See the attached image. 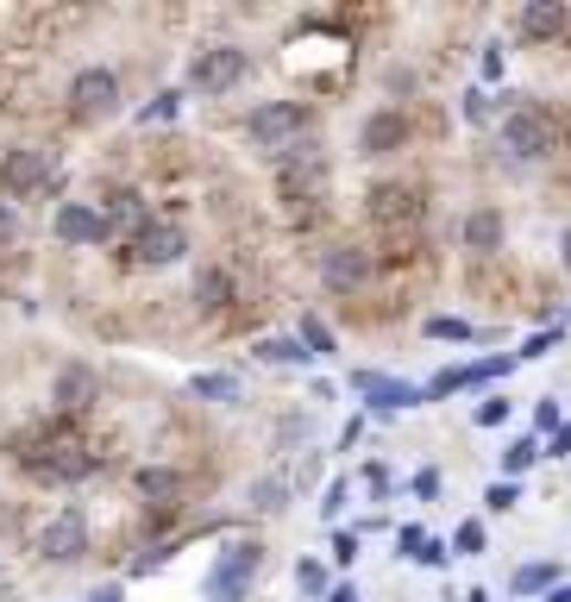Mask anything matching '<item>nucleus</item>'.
<instances>
[{
	"instance_id": "1",
	"label": "nucleus",
	"mask_w": 571,
	"mask_h": 602,
	"mask_svg": "<svg viewBox=\"0 0 571 602\" xmlns=\"http://www.w3.org/2000/svg\"><path fill=\"white\" fill-rule=\"evenodd\" d=\"M496 138H503V151H509L515 163H547V157H559V145H565V126H559L540 101H515L509 114H503V126H496Z\"/></svg>"
},
{
	"instance_id": "2",
	"label": "nucleus",
	"mask_w": 571,
	"mask_h": 602,
	"mask_svg": "<svg viewBox=\"0 0 571 602\" xmlns=\"http://www.w3.org/2000/svg\"><path fill=\"white\" fill-rule=\"evenodd\" d=\"M327 182H334V157H327V145L302 138V145H289V151H276V189L296 201V220L308 214V201L327 194Z\"/></svg>"
},
{
	"instance_id": "3",
	"label": "nucleus",
	"mask_w": 571,
	"mask_h": 602,
	"mask_svg": "<svg viewBox=\"0 0 571 602\" xmlns=\"http://www.w3.org/2000/svg\"><path fill=\"white\" fill-rule=\"evenodd\" d=\"M315 133V114L302 107V101H257L252 114H245V138H252L257 151H289L302 138Z\"/></svg>"
},
{
	"instance_id": "4",
	"label": "nucleus",
	"mask_w": 571,
	"mask_h": 602,
	"mask_svg": "<svg viewBox=\"0 0 571 602\" xmlns=\"http://www.w3.org/2000/svg\"><path fill=\"white\" fill-rule=\"evenodd\" d=\"M257 571H264V540H233L208 564V578H201V596L208 602H245L252 596Z\"/></svg>"
},
{
	"instance_id": "5",
	"label": "nucleus",
	"mask_w": 571,
	"mask_h": 602,
	"mask_svg": "<svg viewBox=\"0 0 571 602\" xmlns=\"http://www.w3.org/2000/svg\"><path fill=\"white\" fill-rule=\"evenodd\" d=\"M364 214H371V226H383V233H414V226L427 220V194L414 189V182H377V189L364 194Z\"/></svg>"
},
{
	"instance_id": "6",
	"label": "nucleus",
	"mask_w": 571,
	"mask_h": 602,
	"mask_svg": "<svg viewBox=\"0 0 571 602\" xmlns=\"http://www.w3.org/2000/svg\"><path fill=\"white\" fill-rule=\"evenodd\" d=\"M245 76H252V51H239V44H208V51L189 57V88L195 95H226Z\"/></svg>"
},
{
	"instance_id": "7",
	"label": "nucleus",
	"mask_w": 571,
	"mask_h": 602,
	"mask_svg": "<svg viewBox=\"0 0 571 602\" xmlns=\"http://www.w3.org/2000/svg\"><path fill=\"white\" fill-rule=\"evenodd\" d=\"M25 471L39 477V484H82L88 471H95V452L82 446V440H70V433H57V440H44L39 452H20Z\"/></svg>"
},
{
	"instance_id": "8",
	"label": "nucleus",
	"mask_w": 571,
	"mask_h": 602,
	"mask_svg": "<svg viewBox=\"0 0 571 602\" xmlns=\"http://www.w3.org/2000/svg\"><path fill=\"white\" fill-rule=\"evenodd\" d=\"M57 170V157L44 151V145H13V151L0 157V194L7 201H25V194H39Z\"/></svg>"
},
{
	"instance_id": "9",
	"label": "nucleus",
	"mask_w": 571,
	"mask_h": 602,
	"mask_svg": "<svg viewBox=\"0 0 571 602\" xmlns=\"http://www.w3.org/2000/svg\"><path fill=\"white\" fill-rule=\"evenodd\" d=\"M114 107H119V76L107 63H88V70L70 76V114L76 119H107Z\"/></svg>"
},
{
	"instance_id": "10",
	"label": "nucleus",
	"mask_w": 571,
	"mask_h": 602,
	"mask_svg": "<svg viewBox=\"0 0 571 602\" xmlns=\"http://www.w3.org/2000/svg\"><path fill=\"white\" fill-rule=\"evenodd\" d=\"M82 552H88V515H82V503H70V508H57V515L44 521V534H39V559H51V564H76Z\"/></svg>"
},
{
	"instance_id": "11",
	"label": "nucleus",
	"mask_w": 571,
	"mask_h": 602,
	"mask_svg": "<svg viewBox=\"0 0 571 602\" xmlns=\"http://www.w3.org/2000/svg\"><path fill=\"white\" fill-rule=\"evenodd\" d=\"M51 233H57L63 245H107L114 226H107V214H101L95 201H63L57 220H51Z\"/></svg>"
},
{
	"instance_id": "12",
	"label": "nucleus",
	"mask_w": 571,
	"mask_h": 602,
	"mask_svg": "<svg viewBox=\"0 0 571 602\" xmlns=\"http://www.w3.org/2000/svg\"><path fill=\"white\" fill-rule=\"evenodd\" d=\"M409 114H395V107H377V114H364L358 119V151L364 157H390V151H402L409 145Z\"/></svg>"
},
{
	"instance_id": "13",
	"label": "nucleus",
	"mask_w": 571,
	"mask_h": 602,
	"mask_svg": "<svg viewBox=\"0 0 571 602\" xmlns=\"http://www.w3.org/2000/svg\"><path fill=\"white\" fill-rule=\"evenodd\" d=\"M189 257V233L182 226H145V233L133 239V264H145V271H170V264H182Z\"/></svg>"
},
{
	"instance_id": "14",
	"label": "nucleus",
	"mask_w": 571,
	"mask_h": 602,
	"mask_svg": "<svg viewBox=\"0 0 571 602\" xmlns=\"http://www.w3.org/2000/svg\"><path fill=\"white\" fill-rule=\"evenodd\" d=\"M371 264L377 257L364 252V245H327V252H320V283H327V289H364V283H371Z\"/></svg>"
},
{
	"instance_id": "15",
	"label": "nucleus",
	"mask_w": 571,
	"mask_h": 602,
	"mask_svg": "<svg viewBox=\"0 0 571 602\" xmlns=\"http://www.w3.org/2000/svg\"><path fill=\"white\" fill-rule=\"evenodd\" d=\"M565 25H571V7H565V0H528V7L515 13V39L547 44V39H559Z\"/></svg>"
},
{
	"instance_id": "16",
	"label": "nucleus",
	"mask_w": 571,
	"mask_h": 602,
	"mask_svg": "<svg viewBox=\"0 0 571 602\" xmlns=\"http://www.w3.org/2000/svg\"><path fill=\"white\" fill-rule=\"evenodd\" d=\"M51 402H57L63 414L95 409V402H101V377H95V365H63V370H57V389H51Z\"/></svg>"
},
{
	"instance_id": "17",
	"label": "nucleus",
	"mask_w": 571,
	"mask_h": 602,
	"mask_svg": "<svg viewBox=\"0 0 571 602\" xmlns=\"http://www.w3.org/2000/svg\"><path fill=\"white\" fill-rule=\"evenodd\" d=\"M133 489H138V496H145L151 508H177L189 484H182L177 465H138V471H133Z\"/></svg>"
},
{
	"instance_id": "18",
	"label": "nucleus",
	"mask_w": 571,
	"mask_h": 602,
	"mask_svg": "<svg viewBox=\"0 0 571 602\" xmlns=\"http://www.w3.org/2000/svg\"><path fill=\"white\" fill-rule=\"evenodd\" d=\"M421 402H427L421 383H402V377H383V370H377L371 402H364V409H371V414H402V409H421Z\"/></svg>"
},
{
	"instance_id": "19",
	"label": "nucleus",
	"mask_w": 571,
	"mask_h": 602,
	"mask_svg": "<svg viewBox=\"0 0 571 602\" xmlns=\"http://www.w3.org/2000/svg\"><path fill=\"white\" fill-rule=\"evenodd\" d=\"M465 252H477V257L503 252V214H496L490 201H477L472 214H465Z\"/></svg>"
},
{
	"instance_id": "20",
	"label": "nucleus",
	"mask_w": 571,
	"mask_h": 602,
	"mask_svg": "<svg viewBox=\"0 0 571 602\" xmlns=\"http://www.w3.org/2000/svg\"><path fill=\"white\" fill-rule=\"evenodd\" d=\"M252 351L264 358V365H289V370H308V365H315V351L302 346L296 332H264Z\"/></svg>"
},
{
	"instance_id": "21",
	"label": "nucleus",
	"mask_w": 571,
	"mask_h": 602,
	"mask_svg": "<svg viewBox=\"0 0 571 602\" xmlns=\"http://www.w3.org/2000/svg\"><path fill=\"white\" fill-rule=\"evenodd\" d=\"M559 583H565V578H559V564H552V559H533V564H515L509 590H515V596H540V602H547Z\"/></svg>"
},
{
	"instance_id": "22",
	"label": "nucleus",
	"mask_w": 571,
	"mask_h": 602,
	"mask_svg": "<svg viewBox=\"0 0 571 602\" xmlns=\"http://www.w3.org/2000/svg\"><path fill=\"white\" fill-rule=\"evenodd\" d=\"M189 395H195V402H214V409H233L239 377L233 370H195V377H189Z\"/></svg>"
},
{
	"instance_id": "23",
	"label": "nucleus",
	"mask_w": 571,
	"mask_h": 602,
	"mask_svg": "<svg viewBox=\"0 0 571 602\" xmlns=\"http://www.w3.org/2000/svg\"><path fill=\"white\" fill-rule=\"evenodd\" d=\"M233 302V276H226V264H208V271L195 276V308L201 314H220Z\"/></svg>"
},
{
	"instance_id": "24",
	"label": "nucleus",
	"mask_w": 571,
	"mask_h": 602,
	"mask_svg": "<svg viewBox=\"0 0 571 602\" xmlns=\"http://www.w3.org/2000/svg\"><path fill=\"white\" fill-rule=\"evenodd\" d=\"M101 214H107V226H133V239L145 233V226H151V220H145V201H138L133 189L107 194V208H101Z\"/></svg>"
},
{
	"instance_id": "25",
	"label": "nucleus",
	"mask_w": 571,
	"mask_h": 602,
	"mask_svg": "<svg viewBox=\"0 0 571 602\" xmlns=\"http://www.w3.org/2000/svg\"><path fill=\"white\" fill-rule=\"evenodd\" d=\"M540 458H547L540 433H521V440H509V446H503V477H521V471H533Z\"/></svg>"
},
{
	"instance_id": "26",
	"label": "nucleus",
	"mask_w": 571,
	"mask_h": 602,
	"mask_svg": "<svg viewBox=\"0 0 571 602\" xmlns=\"http://www.w3.org/2000/svg\"><path fill=\"white\" fill-rule=\"evenodd\" d=\"M515 370V351H490V358H472V365H465V383H503V377H509Z\"/></svg>"
},
{
	"instance_id": "27",
	"label": "nucleus",
	"mask_w": 571,
	"mask_h": 602,
	"mask_svg": "<svg viewBox=\"0 0 571 602\" xmlns=\"http://www.w3.org/2000/svg\"><path fill=\"white\" fill-rule=\"evenodd\" d=\"M458 119H465V126H490V119H496V95L472 82V88L458 95Z\"/></svg>"
},
{
	"instance_id": "28",
	"label": "nucleus",
	"mask_w": 571,
	"mask_h": 602,
	"mask_svg": "<svg viewBox=\"0 0 571 602\" xmlns=\"http://www.w3.org/2000/svg\"><path fill=\"white\" fill-rule=\"evenodd\" d=\"M446 546H453V559H477V552L490 546V527L472 515V521H458V527H453V540H446Z\"/></svg>"
},
{
	"instance_id": "29",
	"label": "nucleus",
	"mask_w": 571,
	"mask_h": 602,
	"mask_svg": "<svg viewBox=\"0 0 571 602\" xmlns=\"http://www.w3.org/2000/svg\"><path fill=\"white\" fill-rule=\"evenodd\" d=\"M296 339H302V346H308V351H315V358H327V351H339V332L327 327L320 314H308V320H302V327H296Z\"/></svg>"
},
{
	"instance_id": "30",
	"label": "nucleus",
	"mask_w": 571,
	"mask_h": 602,
	"mask_svg": "<svg viewBox=\"0 0 571 602\" xmlns=\"http://www.w3.org/2000/svg\"><path fill=\"white\" fill-rule=\"evenodd\" d=\"M427 339H453V346H472L477 327H472V320H458V314H427Z\"/></svg>"
},
{
	"instance_id": "31",
	"label": "nucleus",
	"mask_w": 571,
	"mask_h": 602,
	"mask_svg": "<svg viewBox=\"0 0 571 602\" xmlns=\"http://www.w3.org/2000/svg\"><path fill=\"white\" fill-rule=\"evenodd\" d=\"M296 590H302L308 602H320L327 590H334V583H327V564H320V559H302V564H296Z\"/></svg>"
},
{
	"instance_id": "32",
	"label": "nucleus",
	"mask_w": 571,
	"mask_h": 602,
	"mask_svg": "<svg viewBox=\"0 0 571 602\" xmlns=\"http://www.w3.org/2000/svg\"><path fill=\"white\" fill-rule=\"evenodd\" d=\"M346 496H352V477H334V484H327V496H320V521H327V527H339Z\"/></svg>"
},
{
	"instance_id": "33",
	"label": "nucleus",
	"mask_w": 571,
	"mask_h": 602,
	"mask_svg": "<svg viewBox=\"0 0 571 602\" xmlns=\"http://www.w3.org/2000/svg\"><path fill=\"white\" fill-rule=\"evenodd\" d=\"M458 389H472V383H465V365H446L434 383L421 389V395H427V402H446V395H458Z\"/></svg>"
},
{
	"instance_id": "34",
	"label": "nucleus",
	"mask_w": 571,
	"mask_h": 602,
	"mask_svg": "<svg viewBox=\"0 0 571 602\" xmlns=\"http://www.w3.org/2000/svg\"><path fill=\"white\" fill-rule=\"evenodd\" d=\"M182 114V88H163V95H151V107H145V126H163V119H177Z\"/></svg>"
},
{
	"instance_id": "35",
	"label": "nucleus",
	"mask_w": 571,
	"mask_h": 602,
	"mask_svg": "<svg viewBox=\"0 0 571 602\" xmlns=\"http://www.w3.org/2000/svg\"><path fill=\"white\" fill-rule=\"evenodd\" d=\"M515 503H521V484H515V477H496V484L484 489V508H496V515H509Z\"/></svg>"
},
{
	"instance_id": "36",
	"label": "nucleus",
	"mask_w": 571,
	"mask_h": 602,
	"mask_svg": "<svg viewBox=\"0 0 571 602\" xmlns=\"http://www.w3.org/2000/svg\"><path fill=\"white\" fill-rule=\"evenodd\" d=\"M533 427H540V446H547L552 433L565 427V414H559V395H540V409H533Z\"/></svg>"
},
{
	"instance_id": "37",
	"label": "nucleus",
	"mask_w": 571,
	"mask_h": 602,
	"mask_svg": "<svg viewBox=\"0 0 571 602\" xmlns=\"http://www.w3.org/2000/svg\"><path fill=\"white\" fill-rule=\"evenodd\" d=\"M552 346H559V327L533 332V339H521V351H515V365H540V358H547Z\"/></svg>"
},
{
	"instance_id": "38",
	"label": "nucleus",
	"mask_w": 571,
	"mask_h": 602,
	"mask_svg": "<svg viewBox=\"0 0 571 602\" xmlns=\"http://www.w3.org/2000/svg\"><path fill=\"white\" fill-rule=\"evenodd\" d=\"M334 564H339V571H352V564H358V534H352V527H334Z\"/></svg>"
},
{
	"instance_id": "39",
	"label": "nucleus",
	"mask_w": 571,
	"mask_h": 602,
	"mask_svg": "<svg viewBox=\"0 0 571 602\" xmlns=\"http://www.w3.org/2000/svg\"><path fill=\"white\" fill-rule=\"evenodd\" d=\"M509 414H515V402H509V395H490V402H477V427H503Z\"/></svg>"
},
{
	"instance_id": "40",
	"label": "nucleus",
	"mask_w": 571,
	"mask_h": 602,
	"mask_svg": "<svg viewBox=\"0 0 571 602\" xmlns=\"http://www.w3.org/2000/svg\"><path fill=\"white\" fill-rule=\"evenodd\" d=\"M421 546H427V534H421V527H414V521H409V527H395V552H402V559H409V564L421 559Z\"/></svg>"
},
{
	"instance_id": "41",
	"label": "nucleus",
	"mask_w": 571,
	"mask_h": 602,
	"mask_svg": "<svg viewBox=\"0 0 571 602\" xmlns=\"http://www.w3.org/2000/svg\"><path fill=\"white\" fill-rule=\"evenodd\" d=\"M414 564H427V571H446V564H453V546L427 534V546H421V559H414Z\"/></svg>"
},
{
	"instance_id": "42",
	"label": "nucleus",
	"mask_w": 571,
	"mask_h": 602,
	"mask_svg": "<svg viewBox=\"0 0 571 602\" xmlns=\"http://www.w3.org/2000/svg\"><path fill=\"white\" fill-rule=\"evenodd\" d=\"M440 484H446V477H440V471L434 465H421V471H414V496H421V503H434V496H440Z\"/></svg>"
},
{
	"instance_id": "43",
	"label": "nucleus",
	"mask_w": 571,
	"mask_h": 602,
	"mask_svg": "<svg viewBox=\"0 0 571 602\" xmlns=\"http://www.w3.org/2000/svg\"><path fill=\"white\" fill-rule=\"evenodd\" d=\"M13 239H20V208H13V201H0V252H7Z\"/></svg>"
},
{
	"instance_id": "44",
	"label": "nucleus",
	"mask_w": 571,
	"mask_h": 602,
	"mask_svg": "<svg viewBox=\"0 0 571 602\" xmlns=\"http://www.w3.org/2000/svg\"><path fill=\"white\" fill-rule=\"evenodd\" d=\"M364 489H371L377 503H383V496H390V489H395V477H390V471H383V465H364Z\"/></svg>"
},
{
	"instance_id": "45",
	"label": "nucleus",
	"mask_w": 571,
	"mask_h": 602,
	"mask_svg": "<svg viewBox=\"0 0 571 602\" xmlns=\"http://www.w3.org/2000/svg\"><path fill=\"white\" fill-rule=\"evenodd\" d=\"M547 458H571V421H565V427H559V433L547 440Z\"/></svg>"
},
{
	"instance_id": "46",
	"label": "nucleus",
	"mask_w": 571,
	"mask_h": 602,
	"mask_svg": "<svg viewBox=\"0 0 571 602\" xmlns=\"http://www.w3.org/2000/svg\"><path fill=\"white\" fill-rule=\"evenodd\" d=\"M252 496H257V508H283V484H257Z\"/></svg>"
},
{
	"instance_id": "47",
	"label": "nucleus",
	"mask_w": 571,
	"mask_h": 602,
	"mask_svg": "<svg viewBox=\"0 0 571 602\" xmlns=\"http://www.w3.org/2000/svg\"><path fill=\"white\" fill-rule=\"evenodd\" d=\"M503 76V44H490V51H484V82H496Z\"/></svg>"
},
{
	"instance_id": "48",
	"label": "nucleus",
	"mask_w": 571,
	"mask_h": 602,
	"mask_svg": "<svg viewBox=\"0 0 571 602\" xmlns=\"http://www.w3.org/2000/svg\"><path fill=\"white\" fill-rule=\"evenodd\" d=\"M88 602H126V583H101V590H95Z\"/></svg>"
},
{
	"instance_id": "49",
	"label": "nucleus",
	"mask_w": 571,
	"mask_h": 602,
	"mask_svg": "<svg viewBox=\"0 0 571 602\" xmlns=\"http://www.w3.org/2000/svg\"><path fill=\"white\" fill-rule=\"evenodd\" d=\"M320 602H358V590H352V583H334V590H327Z\"/></svg>"
},
{
	"instance_id": "50",
	"label": "nucleus",
	"mask_w": 571,
	"mask_h": 602,
	"mask_svg": "<svg viewBox=\"0 0 571 602\" xmlns=\"http://www.w3.org/2000/svg\"><path fill=\"white\" fill-rule=\"evenodd\" d=\"M559 264L571 271V226H565V239H559Z\"/></svg>"
},
{
	"instance_id": "51",
	"label": "nucleus",
	"mask_w": 571,
	"mask_h": 602,
	"mask_svg": "<svg viewBox=\"0 0 571 602\" xmlns=\"http://www.w3.org/2000/svg\"><path fill=\"white\" fill-rule=\"evenodd\" d=\"M547 602H571V583H559V590H552V596Z\"/></svg>"
},
{
	"instance_id": "52",
	"label": "nucleus",
	"mask_w": 571,
	"mask_h": 602,
	"mask_svg": "<svg viewBox=\"0 0 571 602\" xmlns=\"http://www.w3.org/2000/svg\"><path fill=\"white\" fill-rule=\"evenodd\" d=\"M458 602H490V596H484V590H472V596H458Z\"/></svg>"
}]
</instances>
